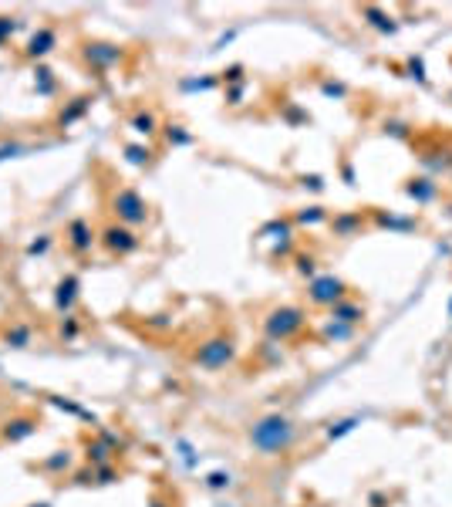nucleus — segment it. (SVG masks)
<instances>
[{
	"label": "nucleus",
	"instance_id": "f257e3e1",
	"mask_svg": "<svg viewBox=\"0 0 452 507\" xmlns=\"http://www.w3.org/2000/svg\"><path fill=\"white\" fill-rule=\"evenodd\" d=\"M297 439V426L280 416V413H267L250 426V446L260 450L264 456H277V453H287Z\"/></svg>",
	"mask_w": 452,
	"mask_h": 507
},
{
	"label": "nucleus",
	"instance_id": "f03ea898",
	"mask_svg": "<svg viewBox=\"0 0 452 507\" xmlns=\"http://www.w3.org/2000/svg\"><path fill=\"white\" fill-rule=\"evenodd\" d=\"M307 325V311L297 304H280L264 318V332L270 342H290L294 335H301Z\"/></svg>",
	"mask_w": 452,
	"mask_h": 507
},
{
	"label": "nucleus",
	"instance_id": "7ed1b4c3",
	"mask_svg": "<svg viewBox=\"0 0 452 507\" xmlns=\"http://www.w3.org/2000/svg\"><path fill=\"white\" fill-rule=\"evenodd\" d=\"M112 213H115L118 223H125V227H142L146 220H149V203H146V196L138 193V189H132V186H122V189H115L112 193Z\"/></svg>",
	"mask_w": 452,
	"mask_h": 507
},
{
	"label": "nucleus",
	"instance_id": "20e7f679",
	"mask_svg": "<svg viewBox=\"0 0 452 507\" xmlns=\"http://www.w3.org/2000/svg\"><path fill=\"white\" fill-rule=\"evenodd\" d=\"M196 365H202V369H226L230 362L236 358V345L230 335H213L206 338V342H200V349H196Z\"/></svg>",
	"mask_w": 452,
	"mask_h": 507
},
{
	"label": "nucleus",
	"instance_id": "39448f33",
	"mask_svg": "<svg viewBox=\"0 0 452 507\" xmlns=\"http://www.w3.org/2000/svg\"><path fill=\"white\" fill-rule=\"evenodd\" d=\"M98 244L105 247L108 254H115V257H125V254L138 251V234H135L132 227H125V223H108L105 230H98Z\"/></svg>",
	"mask_w": 452,
	"mask_h": 507
},
{
	"label": "nucleus",
	"instance_id": "423d86ee",
	"mask_svg": "<svg viewBox=\"0 0 452 507\" xmlns=\"http://www.w3.org/2000/svg\"><path fill=\"white\" fill-rule=\"evenodd\" d=\"M125 58V48L122 44H112V41H84L82 44V61L95 71H108L115 68L118 61Z\"/></svg>",
	"mask_w": 452,
	"mask_h": 507
},
{
	"label": "nucleus",
	"instance_id": "0eeeda50",
	"mask_svg": "<svg viewBox=\"0 0 452 507\" xmlns=\"http://www.w3.org/2000/svg\"><path fill=\"white\" fill-rule=\"evenodd\" d=\"M65 244L71 254H78V257H84V254L95 251V244H98V230L91 227V220L88 217H75L67 220L65 227Z\"/></svg>",
	"mask_w": 452,
	"mask_h": 507
},
{
	"label": "nucleus",
	"instance_id": "6e6552de",
	"mask_svg": "<svg viewBox=\"0 0 452 507\" xmlns=\"http://www.w3.org/2000/svg\"><path fill=\"white\" fill-rule=\"evenodd\" d=\"M307 298H311V304L335 308L337 301H344V281L335 277V274H318V277H311V284H307Z\"/></svg>",
	"mask_w": 452,
	"mask_h": 507
},
{
	"label": "nucleus",
	"instance_id": "1a4fd4ad",
	"mask_svg": "<svg viewBox=\"0 0 452 507\" xmlns=\"http://www.w3.org/2000/svg\"><path fill=\"white\" fill-rule=\"evenodd\" d=\"M54 48H58V31H54L51 24H44V27H37V31L27 37V44H24L20 54H24L27 61H44Z\"/></svg>",
	"mask_w": 452,
	"mask_h": 507
},
{
	"label": "nucleus",
	"instance_id": "9d476101",
	"mask_svg": "<svg viewBox=\"0 0 452 507\" xmlns=\"http://www.w3.org/2000/svg\"><path fill=\"white\" fill-rule=\"evenodd\" d=\"M78 291H82V277L78 274H65L58 284H54V308L61 315H71L75 304H78Z\"/></svg>",
	"mask_w": 452,
	"mask_h": 507
},
{
	"label": "nucleus",
	"instance_id": "9b49d317",
	"mask_svg": "<svg viewBox=\"0 0 452 507\" xmlns=\"http://www.w3.org/2000/svg\"><path fill=\"white\" fill-rule=\"evenodd\" d=\"M91 95H78V99H71V101H65L61 108H58V115H54V125L58 129H71L75 122H82L84 115H88V108H91Z\"/></svg>",
	"mask_w": 452,
	"mask_h": 507
},
{
	"label": "nucleus",
	"instance_id": "f8f14e48",
	"mask_svg": "<svg viewBox=\"0 0 452 507\" xmlns=\"http://www.w3.org/2000/svg\"><path fill=\"white\" fill-rule=\"evenodd\" d=\"M37 433V420L27 416V413H20V416H11V420L0 426V439L4 443H20V439H27Z\"/></svg>",
	"mask_w": 452,
	"mask_h": 507
},
{
	"label": "nucleus",
	"instance_id": "ddd939ff",
	"mask_svg": "<svg viewBox=\"0 0 452 507\" xmlns=\"http://www.w3.org/2000/svg\"><path fill=\"white\" fill-rule=\"evenodd\" d=\"M129 125H132V132L146 135V139L159 132V118H155V112H152V108H138V112L129 118Z\"/></svg>",
	"mask_w": 452,
	"mask_h": 507
},
{
	"label": "nucleus",
	"instance_id": "4468645a",
	"mask_svg": "<svg viewBox=\"0 0 452 507\" xmlns=\"http://www.w3.org/2000/svg\"><path fill=\"white\" fill-rule=\"evenodd\" d=\"M365 318V308L354 301H337L331 308V321H344V325H358V321Z\"/></svg>",
	"mask_w": 452,
	"mask_h": 507
},
{
	"label": "nucleus",
	"instance_id": "2eb2a0df",
	"mask_svg": "<svg viewBox=\"0 0 452 507\" xmlns=\"http://www.w3.org/2000/svg\"><path fill=\"white\" fill-rule=\"evenodd\" d=\"M34 92L37 95H44V99H51L54 92H58V78H54V71L44 65L34 68Z\"/></svg>",
	"mask_w": 452,
	"mask_h": 507
},
{
	"label": "nucleus",
	"instance_id": "dca6fc26",
	"mask_svg": "<svg viewBox=\"0 0 452 507\" xmlns=\"http://www.w3.org/2000/svg\"><path fill=\"white\" fill-rule=\"evenodd\" d=\"M84 456H88V463H91V467H105V463H112L115 450H112L108 443H101V439H91V443L84 446Z\"/></svg>",
	"mask_w": 452,
	"mask_h": 507
},
{
	"label": "nucleus",
	"instance_id": "f3484780",
	"mask_svg": "<svg viewBox=\"0 0 452 507\" xmlns=\"http://www.w3.org/2000/svg\"><path fill=\"white\" fill-rule=\"evenodd\" d=\"M31 338H34V332H31V325H11L7 332H4V342H7V349H27L31 345Z\"/></svg>",
	"mask_w": 452,
	"mask_h": 507
},
{
	"label": "nucleus",
	"instance_id": "a211bd4d",
	"mask_svg": "<svg viewBox=\"0 0 452 507\" xmlns=\"http://www.w3.org/2000/svg\"><path fill=\"white\" fill-rule=\"evenodd\" d=\"M71 463H75L71 450H54L51 456H44V460H41V467H44L48 473H65V470H71Z\"/></svg>",
	"mask_w": 452,
	"mask_h": 507
},
{
	"label": "nucleus",
	"instance_id": "6ab92c4d",
	"mask_svg": "<svg viewBox=\"0 0 452 507\" xmlns=\"http://www.w3.org/2000/svg\"><path fill=\"white\" fill-rule=\"evenodd\" d=\"M361 17H368V24L378 27L382 34H395V27H399V24H395L385 11H378V7H361Z\"/></svg>",
	"mask_w": 452,
	"mask_h": 507
},
{
	"label": "nucleus",
	"instance_id": "aec40b11",
	"mask_svg": "<svg viewBox=\"0 0 452 507\" xmlns=\"http://www.w3.org/2000/svg\"><path fill=\"white\" fill-rule=\"evenodd\" d=\"M331 227H335L337 237H351L354 227H361V213H337V217L331 220Z\"/></svg>",
	"mask_w": 452,
	"mask_h": 507
},
{
	"label": "nucleus",
	"instance_id": "412c9836",
	"mask_svg": "<svg viewBox=\"0 0 452 507\" xmlns=\"http://www.w3.org/2000/svg\"><path fill=\"white\" fill-rule=\"evenodd\" d=\"M405 189H408V196H415L419 203H425V200H432V196H436V183H432V180H412Z\"/></svg>",
	"mask_w": 452,
	"mask_h": 507
},
{
	"label": "nucleus",
	"instance_id": "4be33fe9",
	"mask_svg": "<svg viewBox=\"0 0 452 507\" xmlns=\"http://www.w3.org/2000/svg\"><path fill=\"white\" fill-rule=\"evenodd\" d=\"M294 220H297L301 227H314V223H324V220H328V210H324V206H304Z\"/></svg>",
	"mask_w": 452,
	"mask_h": 507
},
{
	"label": "nucleus",
	"instance_id": "5701e85b",
	"mask_svg": "<svg viewBox=\"0 0 452 507\" xmlns=\"http://www.w3.org/2000/svg\"><path fill=\"white\" fill-rule=\"evenodd\" d=\"M354 335V325H344V321H328L324 325V338H331V342H344V338Z\"/></svg>",
	"mask_w": 452,
	"mask_h": 507
},
{
	"label": "nucleus",
	"instance_id": "b1692460",
	"mask_svg": "<svg viewBox=\"0 0 452 507\" xmlns=\"http://www.w3.org/2000/svg\"><path fill=\"white\" fill-rule=\"evenodd\" d=\"M78 335H82V325H78V318H75V315H65V318H61V325H58V338H61V342H75Z\"/></svg>",
	"mask_w": 452,
	"mask_h": 507
},
{
	"label": "nucleus",
	"instance_id": "393cba45",
	"mask_svg": "<svg viewBox=\"0 0 452 507\" xmlns=\"http://www.w3.org/2000/svg\"><path fill=\"white\" fill-rule=\"evenodd\" d=\"M17 27H20V20L11 14H0V48H7L11 44V37L17 34Z\"/></svg>",
	"mask_w": 452,
	"mask_h": 507
},
{
	"label": "nucleus",
	"instance_id": "a878e982",
	"mask_svg": "<svg viewBox=\"0 0 452 507\" xmlns=\"http://www.w3.org/2000/svg\"><path fill=\"white\" fill-rule=\"evenodd\" d=\"M125 159L132 166H146V163H152V149L149 146H125Z\"/></svg>",
	"mask_w": 452,
	"mask_h": 507
},
{
	"label": "nucleus",
	"instance_id": "bb28decb",
	"mask_svg": "<svg viewBox=\"0 0 452 507\" xmlns=\"http://www.w3.org/2000/svg\"><path fill=\"white\" fill-rule=\"evenodd\" d=\"M54 247V237L51 234H41V237H34L31 244H27V257H44V254Z\"/></svg>",
	"mask_w": 452,
	"mask_h": 507
},
{
	"label": "nucleus",
	"instance_id": "cd10ccee",
	"mask_svg": "<svg viewBox=\"0 0 452 507\" xmlns=\"http://www.w3.org/2000/svg\"><path fill=\"white\" fill-rule=\"evenodd\" d=\"M166 142H169V146H189V142H193V135L186 132L183 125H166Z\"/></svg>",
	"mask_w": 452,
	"mask_h": 507
},
{
	"label": "nucleus",
	"instance_id": "c85d7f7f",
	"mask_svg": "<svg viewBox=\"0 0 452 507\" xmlns=\"http://www.w3.org/2000/svg\"><path fill=\"white\" fill-rule=\"evenodd\" d=\"M358 416H348V420H337V423H331V430H328V439H337V437H344V433H351L354 426H358Z\"/></svg>",
	"mask_w": 452,
	"mask_h": 507
},
{
	"label": "nucleus",
	"instance_id": "c756f323",
	"mask_svg": "<svg viewBox=\"0 0 452 507\" xmlns=\"http://www.w3.org/2000/svg\"><path fill=\"white\" fill-rule=\"evenodd\" d=\"M230 484H233V477H230V473H223V470H213L209 477H206V487H209V490H226Z\"/></svg>",
	"mask_w": 452,
	"mask_h": 507
},
{
	"label": "nucleus",
	"instance_id": "7c9ffc66",
	"mask_svg": "<svg viewBox=\"0 0 452 507\" xmlns=\"http://www.w3.org/2000/svg\"><path fill=\"white\" fill-rule=\"evenodd\" d=\"M183 88L186 92H209V88H217V78H186Z\"/></svg>",
	"mask_w": 452,
	"mask_h": 507
},
{
	"label": "nucleus",
	"instance_id": "2f4dec72",
	"mask_svg": "<svg viewBox=\"0 0 452 507\" xmlns=\"http://www.w3.org/2000/svg\"><path fill=\"white\" fill-rule=\"evenodd\" d=\"M27 146H20V142H4L0 146V163H7V159H17V156H24Z\"/></svg>",
	"mask_w": 452,
	"mask_h": 507
},
{
	"label": "nucleus",
	"instance_id": "473e14b6",
	"mask_svg": "<svg viewBox=\"0 0 452 507\" xmlns=\"http://www.w3.org/2000/svg\"><path fill=\"white\" fill-rule=\"evenodd\" d=\"M118 473L112 463H105V467H95V484H115Z\"/></svg>",
	"mask_w": 452,
	"mask_h": 507
},
{
	"label": "nucleus",
	"instance_id": "72a5a7b5",
	"mask_svg": "<svg viewBox=\"0 0 452 507\" xmlns=\"http://www.w3.org/2000/svg\"><path fill=\"white\" fill-rule=\"evenodd\" d=\"M297 270L307 274V277H318V274H314V257H311V254H297Z\"/></svg>",
	"mask_w": 452,
	"mask_h": 507
},
{
	"label": "nucleus",
	"instance_id": "f704fd0d",
	"mask_svg": "<svg viewBox=\"0 0 452 507\" xmlns=\"http://www.w3.org/2000/svg\"><path fill=\"white\" fill-rule=\"evenodd\" d=\"M321 92H324V95H348V88L337 84V82H324L321 84Z\"/></svg>",
	"mask_w": 452,
	"mask_h": 507
},
{
	"label": "nucleus",
	"instance_id": "c9c22d12",
	"mask_svg": "<svg viewBox=\"0 0 452 507\" xmlns=\"http://www.w3.org/2000/svg\"><path fill=\"white\" fill-rule=\"evenodd\" d=\"M243 88H247V84L240 82V84H233V88H230V105H240V99H243Z\"/></svg>",
	"mask_w": 452,
	"mask_h": 507
},
{
	"label": "nucleus",
	"instance_id": "e433bc0d",
	"mask_svg": "<svg viewBox=\"0 0 452 507\" xmlns=\"http://www.w3.org/2000/svg\"><path fill=\"white\" fill-rule=\"evenodd\" d=\"M304 186H311V189H321V176H304Z\"/></svg>",
	"mask_w": 452,
	"mask_h": 507
},
{
	"label": "nucleus",
	"instance_id": "4c0bfd02",
	"mask_svg": "<svg viewBox=\"0 0 452 507\" xmlns=\"http://www.w3.org/2000/svg\"><path fill=\"white\" fill-rule=\"evenodd\" d=\"M31 507H51V504H48V501H41V504H31Z\"/></svg>",
	"mask_w": 452,
	"mask_h": 507
},
{
	"label": "nucleus",
	"instance_id": "58836bf2",
	"mask_svg": "<svg viewBox=\"0 0 452 507\" xmlns=\"http://www.w3.org/2000/svg\"><path fill=\"white\" fill-rule=\"evenodd\" d=\"M152 507H162V501H152Z\"/></svg>",
	"mask_w": 452,
	"mask_h": 507
},
{
	"label": "nucleus",
	"instance_id": "ea45409f",
	"mask_svg": "<svg viewBox=\"0 0 452 507\" xmlns=\"http://www.w3.org/2000/svg\"><path fill=\"white\" fill-rule=\"evenodd\" d=\"M449 315H452V301H449Z\"/></svg>",
	"mask_w": 452,
	"mask_h": 507
}]
</instances>
